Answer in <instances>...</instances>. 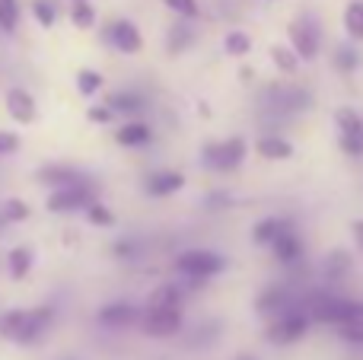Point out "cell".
Returning a JSON list of instances; mask_svg holds the SVG:
<instances>
[{"instance_id": "27", "label": "cell", "mask_w": 363, "mask_h": 360, "mask_svg": "<svg viewBox=\"0 0 363 360\" xmlns=\"http://www.w3.org/2000/svg\"><path fill=\"white\" fill-rule=\"evenodd\" d=\"M191 42H194V32H191V26L176 23V26H172V29H169V38H166V48H169L172 55H182V51H185Z\"/></svg>"}, {"instance_id": "24", "label": "cell", "mask_w": 363, "mask_h": 360, "mask_svg": "<svg viewBox=\"0 0 363 360\" xmlns=\"http://www.w3.org/2000/svg\"><path fill=\"white\" fill-rule=\"evenodd\" d=\"M335 125H338L341 137H351V134H357L360 128H363V118L354 112L351 106H341L338 112H335Z\"/></svg>"}, {"instance_id": "22", "label": "cell", "mask_w": 363, "mask_h": 360, "mask_svg": "<svg viewBox=\"0 0 363 360\" xmlns=\"http://www.w3.org/2000/svg\"><path fill=\"white\" fill-rule=\"evenodd\" d=\"M106 106L112 108V112H140V108H144V96L131 93V89H121V93L108 96Z\"/></svg>"}, {"instance_id": "12", "label": "cell", "mask_w": 363, "mask_h": 360, "mask_svg": "<svg viewBox=\"0 0 363 360\" xmlns=\"http://www.w3.org/2000/svg\"><path fill=\"white\" fill-rule=\"evenodd\" d=\"M271 249H274V259L281 261V265H296V261L303 259V242H300V236H296L290 227H284L281 233L274 236Z\"/></svg>"}, {"instance_id": "4", "label": "cell", "mask_w": 363, "mask_h": 360, "mask_svg": "<svg viewBox=\"0 0 363 360\" xmlns=\"http://www.w3.org/2000/svg\"><path fill=\"white\" fill-rule=\"evenodd\" d=\"M179 271L188 274L194 281H204V278H213L226 268V259L217 252H207V249H191V252H182L179 255Z\"/></svg>"}, {"instance_id": "10", "label": "cell", "mask_w": 363, "mask_h": 360, "mask_svg": "<svg viewBox=\"0 0 363 360\" xmlns=\"http://www.w3.org/2000/svg\"><path fill=\"white\" fill-rule=\"evenodd\" d=\"M106 38L115 45V48L121 51V55H138L140 48H144V38H140V29L134 23H128V19H118V23L108 26Z\"/></svg>"}, {"instance_id": "13", "label": "cell", "mask_w": 363, "mask_h": 360, "mask_svg": "<svg viewBox=\"0 0 363 360\" xmlns=\"http://www.w3.org/2000/svg\"><path fill=\"white\" fill-rule=\"evenodd\" d=\"M258 313H268V316H281V313L294 310V291L290 287H268V291L258 297Z\"/></svg>"}, {"instance_id": "15", "label": "cell", "mask_w": 363, "mask_h": 360, "mask_svg": "<svg viewBox=\"0 0 363 360\" xmlns=\"http://www.w3.org/2000/svg\"><path fill=\"white\" fill-rule=\"evenodd\" d=\"M185 291L179 284H160L147 300V310H182Z\"/></svg>"}, {"instance_id": "7", "label": "cell", "mask_w": 363, "mask_h": 360, "mask_svg": "<svg viewBox=\"0 0 363 360\" xmlns=\"http://www.w3.org/2000/svg\"><path fill=\"white\" fill-rule=\"evenodd\" d=\"M287 35H290V45H294V51H296L300 61H313V57L319 55V29L309 23V16L290 23Z\"/></svg>"}, {"instance_id": "28", "label": "cell", "mask_w": 363, "mask_h": 360, "mask_svg": "<svg viewBox=\"0 0 363 360\" xmlns=\"http://www.w3.org/2000/svg\"><path fill=\"white\" fill-rule=\"evenodd\" d=\"M271 61H274V67L281 70V74H296V67H300L296 51L294 48H284V45H274V48H271Z\"/></svg>"}, {"instance_id": "21", "label": "cell", "mask_w": 363, "mask_h": 360, "mask_svg": "<svg viewBox=\"0 0 363 360\" xmlns=\"http://www.w3.org/2000/svg\"><path fill=\"white\" fill-rule=\"evenodd\" d=\"M115 140H118L121 147H140V144L150 140V128H147L144 121H131V125H125V128L115 131Z\"/></svg>"}, {"instance_id": "17", "label": "cell", "mask_w": 363, "mask_h": 360, "mask_svg": "<svg viewBox=\"0 0 363 360\" xmlns=\"http://www.w3.org/2000/svg\"><path fill=\"white\" fill-rule=\"evenodd\" d=\"M32 261H35L32 249L29 246H16V249H10V255H6V271H10L13 281H23L26 274L32 271Z\"/></svg>"}, {"instance_id": "37", "label": "cell", "mask_w": 363, "mask_h": 360, "mask_svg": "<svg viewBox=\"0 0 363 360\" xmlns=\"http://www.w3.org/2000/svg\"><path fill=\"white\" fill-rule=\"evenodd\" d=\"M341 150L351 153V157H363V128L351 137H341Z\"/></svg>"}, {"instance_id": "11", "label": "cell", "mask_w": 363, "mask_h": 360, "mask_svg": "<svg viewBox=\"0 0 363 360\" xmlns=\"http://www.w3.org/2000/svg\"><path fill=\"white\" fill-rule=\"evenodd\" d=\"M35 179L42 185H48V189H64V185H80L86 182V176H83L80 169H74V166H64V163H48L42 166V169L35 172Z\"/></svg>"}, {"instance_id": "35", "label": "cell", "mask_w": 363, "mask_h": 360, "mask_svg": "<svg viewBox=\"0 0 363 360\" xmlns=\"http://www.w3.org/2000/svg\"><path fill=\"white\" fill-rule=\"evenodd\" d=\"M83 210H86L89 223H96V227H112V223H115V214L106 208V204H99V201H89Z\"/></svg>"}, {"instance_id": "3", "label": "cell", "mask_w": 363, "mask_h": 360, "mask_svg": "<svg viewBox=\"0 0 363 360\" xmlns=\"http://www.w3.org/2000/svg\"><path fill=\"white\" fill-rule=\"evenodd\" d=\"M89 201H96V189L89 182L80 185H64V189H51L48 201V214H74V210H83Z\"/></svg>"}, {"instance_id": "19", "label": "cell", "mask_w": 363, "mask_h": 360, "mask_svg": "<svg viewBox=\"0 0 363 360\" xmlns=\"http://www.w3.org/2000/svg\"><path fill=\"white\" fill-rule=\"evenodd\" d=\"M351 268H354L351 255H347L345 249H335V252L325 259V265H322V274H325V281H341Z\"/></svg>"}, {"instance_id": "16", "label": "cell", "mask_w": 363, "mask_h": 360, "mask_svg": "<svg viewBox=\"0 0 363 360\" xmlns=\"http://www.w3.org/2000/svg\"><path fill=\"white\" fill-rule=\"evenodd\" d=\"M182 185H185V176L176 169H166V172H153L150 179H147V191H150L153 198H163V195H172V191H179Z\"/></svg>"}, {"instance_id": "23", "label": "cell", "mask_w": 363, "mask_h": 360, "mask_svg": "<svg viewBox=\"0 0 363 360\" xmlns=\"http://www.w3.org/2000/svg\"><path fill=\"white\" fill-rule=\"evenodd\" d=\"M345 29L354 42H363V0H351L345 6Z\"/></svg>"}, {"instance_id": "42", "label": "cell", "mask_w": 363, "mask_h": 360, "mask_svg": "<svg viewBox=\"0 0 363 360\" xmlns=\"http://www.w3.org/2000/svg\"><path fill=\"white\" fill-rule=\"evenodd\" d=\"M239 360H255V357H252V354H242V357H239Z\"/></svg>"}, {"instance_id": "26", "label": "cell", "mask_w": 363, "mask_h": 360, "mask_svg": "<svg viewBox=\"0 0 363 360\" xmlns=\"http://www.w3.org/2000/svg\"><path fill=\"white\" fill-rule=\"evenodd\" d=\"M29 204L23 201V198H6L4 204H0V217H4V223H23L29 220Z\"/></svg>"}, {"instance_id": "32", "label": "cell", "mask_w": 363, "mask_h": 360, "mask_svg": "<svg viewBox=\"0 0 363 360\" xmlns=\"http://www.w3.org/2000/svg\"><path fill=\"white\" fill-rule=\"evenodd\" d=\"M338 335H341V342L363 348V316L360 319H347V322H338Z\"/></svg>"}, {"instance_id": "30", "label": "cell", "mask_w": 363, "mask_h": 360, "mask_svg": "<svg viewBox=\"0 0 363 360\" xmlns=\"http://www.w3.org/2000/svg\"><path fill=\"white\" fill-rule=\"evenodd\" d=\"M77 89H80V96H96L102 89V74L99 70L83 67L80 74H77Z\"/></svg>"}, {"instance_id": "36", "label": "cell", "mask_w": 363, "mask_h": 360, "mask_svg": "<svg viewBox=\"0 0 363 360\" xmlns=\"http://www.w3.org/2000/svg\"><path fill=\"white\" fill-rule=\"evenodd\" d=\"M163 4L179 16H198V0H163Z\"/></svg>"}, {"instance_id": "5", "label": "cell", "mask_w": 363, "mask_h": 360, "mask_svg": "<svg viewBox=\"0 0 363 360\" xmlns=\"http://www.w3.org/2000/svg\"><path fill=\"white\" fill-rule=\"evenodd\" d=\"M245 157V140L242 137H230V140H217V144L204 147V166L217 172H230L242 163Z\"/></svg>"}, {"instance_id": "34", "label": "cell", "mask_w": 363, "mask_h": 360, "mask_svg": "<svg viewBox=\"0 0 363 360\" xmlns=\"http://www.w3.org/2000/svg\"><path fill=\"white\" fill-rule=\"evenodd\" d=\"M357 64H360V51L354 48V45H341L338 55H335V67L345 70V74H354Z\"/></svg>"}, {"instance_id": "14", "label": "cell", "mask_w": 363, "mask_h": 360, "mask_svg": "<svg viewBox=\"0 0 363 360\" xmlns=\"http://www.w3.org/2000/svg\"><path fill=\"white\" fill-rule=\"evenodd\" d=\"M99 322L108 329H125V325L138 322V310L131 303H108L99 310Z\"/></svg>"}, {"instance_id": "39", "label": "cell", "mask_w": 363, "mask_h": 360, "mask_svg": "<svg viewBox=\"0 0 363 360\" xmlns=\"http://www.w3.org/2000/svg\"><path fill=\"white\" fill-rule=\"evenodd\" d=\"M115 118V112L108 106H96V108H89V121H96V125H108V121Z\"/></svg>"}, {"instance_id": "40", "label": "cell", "mask_w": 363, "mask_h": 360, "mask_svg": "<svg viewBox=\"0 0 363 360\" xmlns=\"http://www.w3.org/2000/svg\"><path fill=\"white\" fill-rule=\"evenodd\" d=\"M351 233H354V242H357V249L363 252V220H354L351 223Z\"/></svg>"}, {"instance_id": "41", "label": "cell", "mask_w": 363, "mask_h": 360, "mask_svg": "<svg viewBox=\"0 0 363 360\" xmlns=\"http://www.w3.org/2000/svg\"><path fill=\"white\" fill-rule=\"evenodd\" d=\"M134 252V246L131 242H118V246H115V255H121V259H128V255Z\"/></svg>"}, {"instance_id": "9", "label": "cell", "mask_w": 363, "mask_h": 360, "mask_svg": "<svg viewBox=\"0 0 363 360\" xmlns=\"http://www.w3.org/2000/svg\"><path fill=\"white\" fill-rule=\"evenodd\" d=\"M140 325L150 338H172L182 329V310H147Z\"/></svg>"}, {"instance_id": "43", "label": "cell", "mask_w": 363, "mask_h": 360, "mask_svg": "<svg viewBox=\"0 0 363 360\" xmlns=\"http://www.w3.org/2000/svg\"><path fill=\"white\" fill-rule=\"evenodd\" d=\"M4 227H6V223H4V217H0V230H4Z\"/></svg>"}, {"instance_id": "18", "label": "cell", "mask_w": 363, "mask_h": 360, "mask_svg": "<svg viewBox=\"0 0 363 360\" xmlns=\"http://www.w3.org/2000/svg\"><path fill=\"white\" fill-rule=\"evenodd\" d=\"M255 150H258V157H264V159H290L294 157V147H290L284 137H274V134L258 137Z\"/></svg>"}, {"instance_id": "1", "label": "cell", "mask_w": 363, "mask_h": 360, "mask_svg": "<svg viewBox=\"0 0 363 360\" xmlns=\"http://www.w3.org/2000/svg\"><path fill=\"white\" fill-rule=\"evenodd\" d=\"M55 322V310L51 306H35V310H6L0 316V338L13 344H38L45 338V332Z\"/></svg>"}, {"instance_id": "8", "label": "cell", "mask_w": 363, "mask_h": 360, "mask_svg": "<svg viewBox=\"0 0 363 360\" xmlns=\"http://www.w3.org/2000/svg\"><path fill=\"white\" fill-rule=\"evenodd\" d=\"M6 102V115H10L16 125H32L38 118V106H35V96L23 86H10L4 96Z\"/></svg>"}, {"instance_id": "25", "label": "cell", "mask_w": 363, "mask_h": 360, "mask_svg": "<svg viewBox=\"0 0 363 360\" xmlns=\"http://www.w3.org/2000/svg\"><path fill=\"white\" fill-rule=\"evenodd\" d=\"M19 16H23L19 0H0V32L13 35V32L19 29Z\"/></svg>"}, {"instance_id": "20", "label": "cell", "mask_w": 363, "mask_h": 360, "mask_svg": "<svg viewBox=\"0 0 363 360\" xmlns=\"http://www.w3.org/2000/svg\"><path fill=\"white\" fill-rule=\"evenodd\" d=\"M284 227H290V223L281 220V217H264V220L255 223V230H252V240H255V246H271V242H274V236L281 233Z\"/></svg>"}, {"instance_id": "33", "label": "cell", "mask_w": 363, "mask_h": 360, "mask_svg": "<svg viewBox=\"0 0 363 360\" xmlns=\"http://www.w3.org/2000/svg\"><path fill=\"white\" fill-rule=\"evenodd\" d=\"M223 48H226V55H233V57H245L252 51V38L245 35V32H230Z\"/></svg>"}, {"instance_id": "38", "label": "cell", "mask_w": 363, "mask_h": 360, "mask_svg": "<svg viewBox=\"0 0 363 360\" xmlns=\"http://www.w3.org/2000/svg\"><path fill=\"white\" fill-rule=\"evenodd\" d=\"M19 150V134L13 131H0V157H10Z\"/></svg>"}, {"instance_id": "31", "label": "cell", "mask_w": 363, "mask_h": 360, "mask_svg": "<svg viewBox=\"0 0 363 360\" xmlns=\"http://www.w3.org/2000/svg\"><path fill=\"white\" fill-rule=\"evenodd\" d=\"M70 23H74L77 29H93L96 10L86 4V0H74V10H70Z\"/></svg>"}, {"instance_id": "29", "label": "cell", "mask_w": 363, "mask_h": 360, "mask_svg": "<svg viewBox=\"0 0 363 360\" xmlns=\"http://www.w3.org/2000/svg\"><path fill=\"white\" fill-rule=\"evenodd\" d=\"M32 16H35V23L42 29H51L57 23V6L51 0H32Z\"/></svg>"}, {"instance_id": "6", "label": "cell", "mask_w": 363, "mask_h": 360, "mask_svg": "<svg viewBox=\"0 0 363 360\" xmlns=\"http://www.w3.org/2000/svg\"><path fill=\"white\" fill-rule=\"evenodd\" d=\"M306 329H309V316H306V313L290 310V313H281V316L268 325L264 338H268L271 344H294V342H300V338L306 335Z\"/></svg>"}, {"instance_id": "2", "label": "cell", "mask_w": 363, "mask_h": 360, "mask_svg": "<svg viewBox=\"0 0 363 360\" xmlns=\"http://www.w3.org/2000/svg\"><path fill=\"white\" fill-rule=\"evenodd\" d=\"M309 106H313V96L294 83H271L262 93V108H268V115H296L306 112Z\"/></svg>"}]
</instances>
